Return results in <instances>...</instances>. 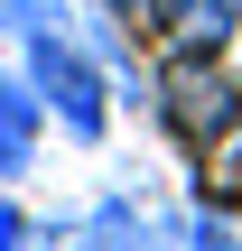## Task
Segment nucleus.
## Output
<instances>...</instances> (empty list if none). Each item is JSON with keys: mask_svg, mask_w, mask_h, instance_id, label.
Here are the masks:
<instances>
[{"mask_svg": "<svg viewBox=\"0 0 242 251\" xmlns=\"http://www.w3.org/2000/svg\"><path fill=\"white\" fill-rule=\"evenodd\" d=\"M37 140H47V102L28 93L19 65H0V186H19L37 168Z\"/></svg>", "mask_w": 242, "mask_h": 251, "instance_id": "nucleus-4", "label": "nucleus"}, {"mask_svg": "<svg viewBox=\"0 0 242 251\" xmlns=\"http://www.w3.org/2000/svg\"><path fill=\"white\" fill-rule=\"evenodd\" d=\"M149 102H159L168 140H177V149H196V158L242 121V84L224 75V56H168V65L149 75Z\"/></svg>", "mask_w": 242, "mask_h": 251, "instance_id": "nucleus-2", "label": "nucleus"}, {"mask_svg": "<svg viewBox=\"0 0 242 251\" xmlns=\"http://www.w3.org/2000/svg\"><path fill=\"white\" fill-rule=\"evenodd\" d=\"M93 9H103V19H121V28H149V9H159V0H93Z\"/></svg>", "mask_w": 242, "mask_h": 251, "instance_id": "nucleus-8", "label": "nucleus"}, {"mask_svg": "<svg viewBox=\"0 0 242 251\" xmlns=\"http://www.w3.org/2000/svg\"><path fill=\"white\" fill-rule=\"evenodd\" d=\"M149 28H159L168 56H224L233 28H242V0H159Z\"/></svg>", "mask_w": 242, "mask_h": 251, "instance_id": "nucleus-3", "label": "nucleus"}, {"mask_svg": "<svg viewBox=\"0 0 242 251\" xmlns=\"http://www.w3.org/2000/svg\"><path fill=\"white\" fill-rule=\"evenodd\" d=\"M28 233H37V214H28V205L0 186V251H28Z\"/></svg>", "mask_w": 242, "mask_h": 251, "instance_id": "nucleus-7", "label": "nucleus"}, {"mask_svg": "<svg viewBox=\"0 0 242 251\" xmlns=\"http://www.w3.org/2000/svg\"><path fill=\"white\" fill-rule=\"evenodd\" d=\"M140 251H177V242H159V233H149V242H140Z\"/></svg>", "mask_w": 242, "mask_h": 251, "instance_id": "nucleus-9", "label": "nucleus"}, {"mask_svg": "<svg viewBox=\"0 0 242 251\" xmlns=\"http://www.w3.org/2000/svg\"><path fill=\"white\" fill-rule=\"evenodd\" d=\"M75 9L65 0H0V37H37V28H65Z\"/></svg>", "mask_w": 242, "mask_h": 251, "instance_id": "nucleus-6", "label": "nucleus"}, {"mask_svg": "<svg viewBox=\"0 0 242 251\" xmlns=\"http://www.w3.org/2000/svg\"><path fill=\"white\" fill-rule=\"evenodd\" d=\"M19 75H28V93L47 102V121H56L75 149H103V130H112V75H103V56L75 37V19L19 37Z\"/></svg>", "mask_w": 242, "mask_h": 251, "instance_id": "nucleus-1", "label": "nucleus"}, {"mask_svg": "<svg viewBox=\"0 0 242 251\" xmlns=\"http://www.w3.org/2000/svg\"><path fill=\"white\" fill-rule=\"evenodd\" d=\"M159 242H177V251H242V233L224 224V214H196V205H187V214L159 224Z\"/></svg>", "mask_w": 242, "mask_h": 251, "instance_id": "nucleus-5", "label": "nucleus"}]
</instances>
